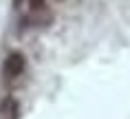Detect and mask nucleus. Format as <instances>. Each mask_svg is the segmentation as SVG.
<instances>
[{"label": "nucleus", "instance_id": "obj_2", "mask_svg": "<svg viewBox=\"0 0 130 119\" xmlns=\"http://www.w3.org/2000/svg\"><path fill=\"white\" fill-rule=\"evenodd\" d=\"M18 115H20L18 101L13 97H5L2 104H0V117L2 119H18Z\"/></svg>", "mask_w": 130, "mask_h": 119}, {"label": "nucleus", "instance_id": "obj_3", "mask_svg": "<svg viewBox=\"0 0 130 119\" xmlns=\"http://www.w3.org/2000/svg\"><path fill=\"white\" fill-rule=\"evenodd\" d=\"M29 5H31V11H40L44 9V0H29Z\"/></svg>", "mask_w": 130, "mask_h": 119}, {"label": "nucleus", "instance_id": "obj_1", "mask_svg": "<svg viewBox=\"0 0 130 119\" xmlns=\"http://www.w3.org/2000/svg\"><path fill=\"white\" fill-rule=\"evenodd\" d=\"M24 55L22 53H9L7 60H5V66H2V71H5V75L9 77V79H15L18 75H22V71H24Z\"/></svg>", "mask_w": 130, "mask_h": 119}, {"label": "nucleus", "instance_id": "obj_4", "mask_svg": "<svg viewBox=\"0 0 130 119\" xmlns=\"http://www.w3.org/2000/svg\"><path fill=\"white\" fill-rule=\"evenodd\" d=\"M20 2H22V0H13V5H15V7H18V5H20Z\"/></svg>", "mask_w": 130, "mask_h": 119}]
</instances>
